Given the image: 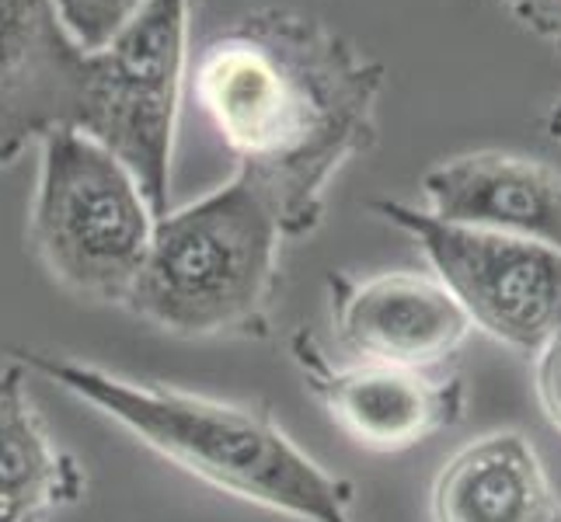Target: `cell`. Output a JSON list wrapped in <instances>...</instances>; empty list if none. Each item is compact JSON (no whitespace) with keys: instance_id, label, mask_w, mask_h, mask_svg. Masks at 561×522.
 I'll return each instance as SVG.
<instances>
[{"instance_id":"6da1fadb","label":"cell","mask_w":561,"mask_h":522,"mask_svg":"<svg viewBox=\"0 0 561 522\" xmlns=\"http://www.w3.org/2000/svg\"><path fill=\"white\" fill-rule=\"evenodd\" d=\"M383 84V63L294 8L227 18L192 60L203 115L286 237L314 234L332 182L374 147Z\"/></svg>"},{"instance_id":"7a4b0ae2","label":"cell","mask_w":561,"mask_h":522,"mask_svg":"<svg viewBox=\"0 0 561 522\" xmlns=\"http://www.w3.org/2000/svg\"><path fill=\"white\" fill-rule=\"evenodd\" d=\"M14 359L209 488L297 522H356L353 480L324 471L262 408L38 348H18Z\"/></svg>"},{"instance_id":"3957f363","label":"cell","mask_w":561,"mask_h":522,"mask_svg":"<svg viewBox=\"0 0 561 522\" xmlns=\"http://www.w3.org/2000/svg\"><path fill=\"white\" fill-rule=\"evenodd\" d=\"M283 227L241 171L153 220L126 311L171 338H268Z\"/></svg>"},{"instance_id":"277c9868","label":"cell","mask_w":561,"mask_h":522,"mask_svg":"<svg viewBox=\"0 0 561 522\" xmlns=\"http://www.w3.org/2000/svg\"><path fill=\"white\" fill-rule=\"evenodd\" d=\"M153 220L140 182L112 150L73 126L38 140L28 244L67 293L123 306L147 258Z\"/></svg>"},{"instance_id":"5b68a950","label":"cell","mask_w":561,"mask_h":522,"mask_svg":"<svg viewBox=\"0 0 561 522\" xmlns=\"http://www.w3.org/2000/svg\"><path fill=\"white\" fill-rule=\"evenodd\" d=\"M188 0H150L88 60L73 129L102 143L140 182L153 217L168 212L171 153L185 81Z\"/></svg>"},{"instance_id":"8992f818","label":"cell","mask_w":561,"mask_h":522,"mask_svg":"<svg viewBox=\"0 0 561 522\" xmlns=\"http://www.w3.org/2000/svg\"><path fill=\"white\" fill-rule=\"evenodd\" d=\"M374 212L419 244L471 327L519 356H537L561 332V251L443 223L401 199H377Z\"/></svg>"},{"instance_id":"52a82bcc","label":"cell","mask_w":561,"mask_h":522,"mask_svg":"<svg viewBox=\"0 0 561 522\" xmlns=\"http://www.w3.org/2000/svg\"><path fill=\"white\" fill-rule=\"evenodd\" d=\"M289 356L332 421L353 442L377 453H401L454 429L468 415V386L447 370L332 359L311 327L289 338Z\"/></svg>"},{"instance_id":"ba28073f","label":"cell","mask_w":561,"mask_h":522,"mask_svg":"<svg viewBox=\"0 0 561 522\" xmlns=\"http://www.w3.org/2000/svg\"><path fill=\"white\" fill-rule=\"evenodd\" d=\"M328 317L342 359L447 370L471 335V321L433 272L328 276Z\"/></svg>"},{"instance_id":"9c48e42d","label":"cell","mask_w":561,"mask_h":522,"mask_svg":"<svg viewBox=\"0 0 561 522\" xmlns=\"http://www.w3.org/2000/svg\"><path fill=\"white\" fill-rule=\"evenodd\" d=\"M88 60L53 0H0V167L77 123Z\"/></svg>"},{"instance_id":"30bf717a","label":"cell","mask_w":561,"mask_h":522,"mask_svg":"<svg viewBox=\"0 0 561 522\" xmlns=\"http://www.w3.org/2000/svg\"><path fill=\"white\" fill-rule=\"evenodd\" d=\"M425 212L561 251V171L502 150L460 153L422 174Z\"/></svg>"},{"instance_id":"8fae6325","label":"cell","mask_w":561,"mask_h":522,"mask_svg":"<svg viewBox=\"0 0 561 522\" xmlns=\"http://www.w3.org/2000/svg\"><path fill=\"white\" fill-rule=\"evenodd\" d=\"M433 522H554L561 506L524 432H489L457 450L433 480Z\"/></svg>"},{"instance_id":"7c38bea8","label":"cell","mask_w":561,"mask_h":522,"mask_svg":"<svg viewBox=\"0 0 561 522\" xmlns=\"http://www.w3.org/2000/svg\"><path fill=\"white\" fill-rule=\"evenodd\" d=\"M88 491V474L38 415L28 370L0 366V522H49Z\"/></svg>"},{"instance_id":"4fadbf2b","label":"cell","mask_w":561,"mask_h":522,"mask_svg":"<svg viewBox=\"0 0 561 522\" xmlns=\"http://www.w3.org/2000/svg\"><path fill=\"white\" fill-rule=\"evenodd\" d=\"M56 14L84 53L105 49L150 0H53Z\"/></svg>"},{"instance_id":"5bb4252c","label":"cell","mask_w":561,"mask_h":522,"mask_svg":"<svg viewBox=\"0 0 561 522\" xmlns=\"http://www.w3.org/2000/svg\"><path fill=\"white\" fill-rule=\"evenodd\" d=\"M534 383H537L540 408H545L548 421L561 432V332L537 352Z\"/></svg>"},{"instance_id":"9a60e30c","label":"cell","mask_w":561,"mask_h":522,"mask_svg":"<svg viewBox=\"0 0 561 522\" xmlns=\"http://www.w3.org/2000/svg\"><path fill=\"white\" fill-rule=\"evenodd\" d=\"M548 132H551V140H558L561 143V102H554L551 105V112H548Z\"/></svg>"},{"instance_id":"2e32d148","label":"cell","mask_w":561,"mask_h":522,"mask_svg":"<svg viewBox=\"0 0 561 522\" xmlns=\"http://www.w3.org/2000/svg\"><path fill=\"white\" fill-rule=\"evenodd\" d=\"M554 522H561V512H558V519H554Z\"/></svg>"}]
</instances>
